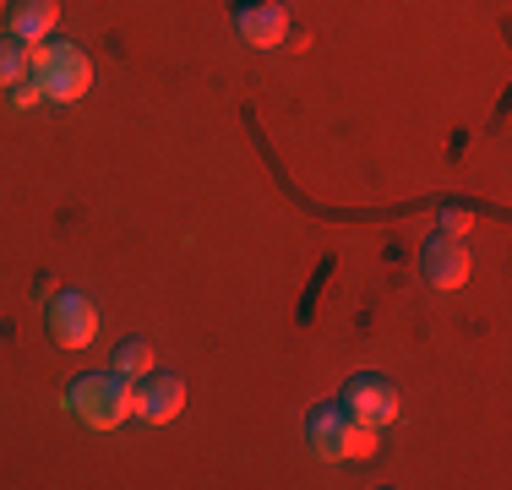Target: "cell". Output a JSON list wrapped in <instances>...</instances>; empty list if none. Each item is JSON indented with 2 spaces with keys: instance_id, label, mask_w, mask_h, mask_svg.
Returning <instances> with one entry per match:
<instances>
[{
  "instance_id": "cell-1",
  "label": "cell",
  "mask_w": 512,
  "mask_h": 490,
  "mask_svg": "<svg viewBox=\"0 0 512 490\" xmlns=\"http://www.w3.org/2000/svg\"><path fill=\"white\" fill-rule=\"evenodd\" d=\"M33 77L44 88V104H77L93 88V60L71 39H55L50 33L44 44H33Z\"/></svg>"
},
{
  "instance_id": "cell-2",
  "label": "cell",
  "mask_w": 512,
  "mask_h": 490,
  "mask_svg": "<svg viewBox=\"0 0 512 490\" xmlns=\"http://www.w3.org/2000/svg\"><path fill=\"white\" fill-rule=\"evenodd\" d=\"M66 409L77 420H88L93 431H115V425L131 420V382L115 371H93L66 387Z\"/></svg>"
},
{
  "instance_id": "cell-3",
  "label": "cell",
  "mask_w": 512,
  "mask_h": 490,
  "mask_svg": "<svg viewBox=\"0 0 512 490\" xmlns=\"http://www.w3.org/2000/svg\"><path fill=\"white\" fill-rule=\"evenodd\" d=\"M344 414H349V420L376 425V431H387V425H398L404 403H398V387L387 382V376L365 371V376H349V387H344Z\"/></svg>"
},
{
  "instance_id": "cell-4",
  "label": "cell",
  "mask_w": 512,
  "mask_h": 490,
  "mask_svg": "<svg viewBox=\"0 0 512 490\" xmlns=\"http://www.w3.org/2000/svg\"><path fill=\"white\" fill-rule=\"evenodd\" d=\"M50 333L60 349H88L99 338V305L77 289H55L50 294Z\"/></svg>"
},
{
  "instance_id": "cell-5",
  "label": "cell",
  "mask_w": 512,
  "mask_h": 490,
  "mask_svg": "<svg viewBox=\"0 0 512 490\" xmlns=\"http://www.w3.org/2000/svg\"><path fill=\"white\" fill-rule=\"evenodd\" d=\"M180 409H186V382L175 371H148L142 382H131V414L137 420L169 425V420H180Z\"/></svg>"
},
{
  "instance_id": "cell-6",
  "label": "cell",
  "mask_w": 512,
  "mask_h": 490,
  "mask_svg": "<svg viewBox=\"0 0 512 490\" xmlns=\"http://www.w3.org/2000/svg\"><path fill=\"white\" fill-rule=\"evenodd\" d=\"M235 33L256 49H278L289 39V11L278 0H240L235 6Z\"/></svg>"
},
{
  "instance_id": "cell-7",
  "label": "cell",
  "mask_w": 512,
  "mask_h": 490,
  "mask_svg": "<svg viewBox=\"0 0 512 490\" xmlns=\"http://www.w3.org/2000/svg\"><path fill=\"white\" fill-rule=\"evenodd\" d=\"M420 262H425V284H431V289H463V284H469V245H463V240L431 235Z\"/></svg>"
},
{
  "instance_id": "cell-8",
  "label": "cell",
  "mask_w": 512,
  "mask_h": 490,
  "mask_svg": "<svg viewBox=\"0 0 512 490\" xmlns=\"http://www.w3.org/2000/svg\"><path fill=\"white\" fill-rule=\"evenodd\" d=\"M344 403H322V409L306 414V447L322 463H344Z\"/></svg>"
},
{
  "instance_id": "cell-9",
  "label": "cell",
  "mask_w": 512,
  "mask_h": 490,
  "mask_svg": "<svg viewBox=\"0 0 512 490\" xmlns=\"http://www.w3.org/2000/svg\"><path fill=\"white\" fill-rule=\"evenodd\" d=\"M60 22V0H11L6 6V33H17L22 44H44Z\"/></svg>"
},
{
  "instance_id": "cell-10",
  "label": "cell",
  "mask_w": 512,
  "mask_h": 490,
  "mask_svg": "<svg viewBox=\"0 0 512 490\" xmlns=\"http://www.w3.org/2000/svg\"><path fill=\"white\" fill-rule=\"evenodd\" d=\"M33 71V44H22L17 33H0V88H17Z\"/></svg>"
},
{
  "instance_id": "cell-11",
  "label": "cell",
  "mask_w": 512,
  "mask_h": 490,
  "mask_svg": "<svg viewBox=\"0 0 512 490\" xmlns=\"http://www.w3.org/2000/svg\"><path fill=\"white\" fill-rule=\"evenodd\" d=\"M115 376H126V382H142V376L153 371V343L148 338H126L115 349V365H109Z\"/></svg>"
},
{
  "instance_id": "cell-12",
  "label": "cell",
  "mask_w": 512,
  "mask_h": 490,
  "mask_svg": "<svg viewBox=\"0 0 512 490\" xmlns=\"http://www.w3.org/2000/svg\"><path fill=\"white\" fill-rule=\"evenodd\" d=\"M382 447V431L365 420H344V458H371V452Z\"/></svg>"
},
{
  "instance_id": "cell-13",
  "label": "cell",
  "mask_w": 512,
  "mask_h": 490,
  "mask_svg": "<svg viewBox=\"0 0 512 490\" xmlns=\"http://www.w3.org/2000/svg\"><path fill=\"white\" fill-rule=\"evenodd\" d=\"M469 229H474V213H469V207H442V213H436V235L463 240Z\"/></svg>"
},
{
  "instance_id": "cell-14",
  "label": "cell",
  "mask_w": 512,
  "mask_h": 490,
  "mask_svg": "<svg viewBox=\"0 0 512 490\" xmlns=\"http://www.w3.org/2000/svg\"><path fill=\"white\" fill-rule=\"evenodd\" d=\"M33 104H44V88H39V77H22L17 88H11V109H33Z\"/></svg>"
}]
</instances>
